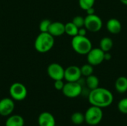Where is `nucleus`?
<instances>
[{"label":"nucleus","mask_w":127,"mask_h":126,"mask_svg":"<svg viewBox=\"0 0 127 126\" xmlns=\"http://www.w3.org/2000/svg\"><path fill=\"white\" fill-rule=\"evenodd\" d=\"M88 100L91 105L104 108L112 104L114 96L109 90L105 88L98 87L89 91L88 94Z\"/></svg>","instance_id":"f257e3e1"},{"label":"nucleus","mask_w":127,"mask_h":126,"mask_svg":"<svg viewBox=\"0 0 127 126\" xmlns=\"http://www.w3.org/2000/svg\"><path fill=\"white\" fill-rule=\"evenodd\" d=\"M54 45V37L48 32H40L34 42V48L39 53H44L51 50Z\"/></svg>","instance_id":"f03ea898"},{"label":"nucleus","mask_w":127,"mask_h":126,"mask_svg":"<svg viewBox=\"0 0 127 126\" xmlns=\"http://www.w3.org/2000/svg\"><path fill=\"white\" fill-rule=\"evenodd\" d=\"M71 43L73 50L80 55H87L92 48L91 40L86 36L77 35L72 37Z\"/></svg>","instance_id":"7ed1b4c3"},{"label":"nucleus","mask_w":127,"mask_h":126,"mask_svg":"<svg viewBox=\"0 0 127 126\" xmlns=\"http://www.w3.org/2000/svg\"><path fill=\"white\" fill-rule=\"evenodd\" d=\"M85 115V122L89 126H97L103 120V112L102 108L91 105L84 114Z\"/></svg>","instance_id":"20e7f679"},{"label":"nucleus","mask_w":127,"mask_h":126,"mask_svg":"<svg viewBox=\"0 0 127 126\" xmlns=\"http://www.w3.org/2000/svg\"><path fill=\"white\" fill-rule=\"evenodd\" d=\"M63 94L68 98H76L83 93L82 84L78 82H67L62 90Z\"/></svg>","instance_id":"39448f33"},{"label":"nucleus","mask_w":127,"mask_h":126,"mask_svg":"<svg viewBox=\"0 0 127 126\" xmlns=\"http://www.w3.org/2000/svg\"><path fill=\"white\" fill-rule=\"evenodd\" d=\"M84 27L86 28L88 31L97 33L102 29L103 21L101 18L99 16L96 15L95 13L92 15H87L85 17Z\"/></svg>","instance_id":"423d86ee"},{"label":"nucleus","mask_w":127,"mask_h":126,"mask_svg":"<svg viewBox=\"0 0 127 126\" xmlns=\"http://www.w3.org/2000/svg\"><path fill=\"white\" fill-rule=\"evenodd\" d=\"M9 94L10 98L15 101H22L24 100L28 94V91L26 87L20 82L13 83L9 88Z\"/></svg>","instance_id":"0eeeda50"},{"label":"nucleus","mask_w":127,"mask_h":126,"mask_svg":"<svg viewBox=\"0 0 127 126\" xmlns=\"http://www.w3.org/2000/svg\"><path fill=\"white\" fill-rule=\"evenodd\" d=\"M104 54L105 52L102 50L100 48H92V50L86 55L88 63H89L92 66L100 65L104 61Z\"/></svg>","instance_id":"6e6552de"},{"label":"nucleus","mask_w":127,"mask_h":126,"mask_svg":"<svg viewBox=\"0 0 127 126\" xmlns=\"http://www.w3.org/2000/svg\"><path fill=\"white\" fill-rule=\"evenodd\" d=\"M47 74L48 76L54 81L59 80V79H64L65 69L61 65L54 62L50 64L48 66Z\"/></svg>","instance_id":"1a4fd4ad"},{"label":"nucleus","mask_w":127,"mask_h":126,"mask_svg":"<svg viewBox=\"0 0 127 126\" xmlns=\"http://www.w3.org/2000/svg\"><path fill=\"white\" fill-rule=\"evenodd\" d=\"M80 68L77 65H70L65 69L64 79L66 82H78L81 79Z\"/></svg>","instance_id":"9d476101"},{"label":"nucleus","mask_w":127,"mask_h":126,"mask_svg":"<svg viewBox=\"0 0 127 126\" xmlns=\"http://www.w3.org/2000/svg\"><path fill=\"white\" fill-rule=\"evenodd\" d=\"M15 108L14 100L12 98L5 97L0 100V115L9 117Z\"/></svg>","instance_id":"9b49d317"},{"label":"nucleus","mask_w":127,"mask_h":126,"mask_svg":"<svg viewBox=\"0 0 127 126\" xmlns=\"http://www.w3.org/2000/svg\"><path fill=\"white\" fill-rule=\"evenodd\" d=\"M39 126H55L56 120L54 115L49 112L44 111L41 113L38 117Z\"/></svg>","instance_id":"f8f14e48"},{"label":"nucleus","mask_w":127,"mask_h":126,"mask_svg":"<svg viewBox=\"0 0 127 126\" xmlns=\"http://www.w3.org/2000/svg\"><path fill=\"white\" fill-rule=\"evenodd\" d=\"M48 33L54 37H57L63 35L65 33V24L60 22H51Z\"/></svg>","instance_id":"ddd939ff"},{"label":"nucleus","mask_w":127,"mask_h":126,"mask_svg":"<svg viewBox=\"0 0 127 126\" xmlns=\"http://www.w3.org/2000/svg\"><path fill=\"white\" fill-rule=\"evenodd\" d=\"M106 29L112 34H118L122 30L121 22L115 18H112L109 19L106 22Z\"/></svg>","instance_id":"4468645a"},{"label":"nucleus","mask_w":127,"mask_h":126,"mask_svg":"<svg viewBox=\"0 0 127 126\" xmlns=\"http://www.w3.org/2000/svg\"><path fill=\"white\" fill-rule=\"evenodd\" d=\"M25 120L23 117L18 114L10 115L6 122L5 126H24Z\"/></svg>","instance_id":"2eb2a0df"},{"label":"nucleus","mask_w":127,"mask_h":126,"mask_svg":"<svg viewBox=\"0 0 127 126\" xmlns=\"http://www.w3.org/2000/svg\"><path fill=\"white\" fill-rule=\"evenodd\" d=\"M115 88L119 94L126 93L127 91V77L124 76H119L115 82Z\"/></svg>","instance_id":"dca6fc26"},{"label":"nucleus","mask_w":127,"mask_h":126,"mask_svg":"<svg viewBox=\"0 0 127 126\" xmlns=\"http://www.w3.org/2000/svg\"><path fill=\"white\" fill-rule=\"evenodd\" d=\"M85 83L86 85V87L88 88V89L91 90H94L97 88L99 87V84H100V80L98 79V77L94 74H92L89 76L86 77Z\"/></svg>","instance_id":"f3484780"},{"label":"nucleus","mask_w":127,"mask_h":126,"mask_svg":"<svg viewBox=\"0 0 127 126\" xmlns=\"http://www.w3.org/2000/svg\"><path fill=\"white\" fill-rule=\"evenodd\" d=\"M113 47V41L109 37H103L100 41V48L104 52H109Z\"/></svg>","instance_id":"a211bd4d"},{"label":"nucleus","mask_w":127,"mask_h":126,"mask_svg":"<svg viewBox=\"0 0 127 126\" xmlns=\"http://www.w3.org/2000/svg\"><path fill=\"white\" fill-rule=\"evenodd\" d=\"M78 30L79 28L72 22H67L66 24H65V33L70 36L74 37L77 36L78 34Z\"/></svg>","instance_id":"6ab92c4d"},{"label":"nucleus","mask_w":127,"mask_h":126,"mask_svg":"<svg viewBox=\"0 0 127 126\" xmlns=\"http://www.w3.org/2000/svg\"><path fill=\"white\" fill-rule=\"evenodd\" d=\"M71 121L74 125H82L85 123V115L81 112H74L71 116Z\"/></svg>","instance_id":"aec40b11"},{"label":"nucleus","mask_w":127,"mask_h":126,"mask_svg":"<svg viewBox=\"0 0 127 126\" xmlns=\"http://www.w3.org/2000/svg\"><path fill=\"white\" fill-rule=\"evenodd\" d=\"M93 67L94 66H92L89 63H87V64H85V65H82L80 67L82 76L87 77V76L93 74V72H94V68Z\"/></svg>","instance_id":"412c9836"},{"label":"nucleus","mask_w":127,"mask_h":126,"mask_svg":"<svg viewBox=\"0 0 127 126\" xmlns=\"http://www.w3.org/2000/svg\"><path fill=\"white\" fill-rule=\"evenodd\" d=\"M78 2H79L80 7L86 11L89 8L94 7L95 0H79Z\"/></svg>","instance_id":"4be33fe9"},{"label":"nucleus","mask_w":127,"mask_h":126,"mask_svg":"<svg viewBox=\"0 0 127 126\" xmlns=\"http://www.w3.org/2000/svg\"><path fill=\"white\" fill-rule=\"evenodd\" d=\"M118 109L121 113L124 114H127V97L123 98L118 102Z\"/></svg>","instance_id":"5701e85b"},{"label":"nucleus","mask_w":127,"mask_h":126,"mask_svg":"<svg viewBox=\"0 0 127 126\" xmlns=\"http://www.w3.org/2000/svg\"><path fill=\"white\" fill-rule=\"evenodd\" d=\"M51 21H50L49 19H43L42 21H41V22L39 23V29L40 30V32H48L50 25L51 24Z\"/></svg>","instance_id":"b1692460"},{"label":"nucleus","mask_w":127,"mask_h":126,"mask_svg":"<svg viewBox=\"0 0 127 126\" xmlns=\"http://www.w3.org/2000/svg\"><path fill=\"white\" fill-rule=\"evenodd\" d=\"M78 28L84 27L85 24V17H83L81 16H76L73 18L71 21Z\"/></svg>","instance_id":"393cba45"},{"label":"nucleus","mask_w":127,"mask_h":126,"mask_svg":"<svg viewBox=\"0 0 127 126\" xmlns=\"http://www.w3.org/2000/svg\"><path fill=\"white\" fill-rule=\"evenodd\" d=\"M65 85V83L63 82V79H59V80H55L54 86L56 90L57 91H62L63 87Z\"/></svg>","instance_id":"a878e982"},{"label":"nucleus","mask_w":127,"mask_h":126,"mask_svg":"<svg viewBox=\"0 0 127 126\" xmlns=\"http://www.w3.org/2000/svg\"><path fill=\"white\" fill-rule=\"evenodd\" d=\"M86 33H87V30H86V28L85 27H83L79 28V30H78V34L77 35L85 36H86Z\"/></svg>","instance_id":"bb28decb"},{"label":"nucleus","mask_w":127,"mask_h":126,"mask_svg":"<svg viewBox=\"0 0 127 126\" xmlns=\"http://www.w3.org/2000/svg\"><path fill=\"white\" fill-rule=\"evenodd\" d=\"M112 59V54L109 52H105L104 54V61H109Z\"/></svg>","instance_id":"cd10ccee"},{"label":"nucleus","mask_w":127,"mask_h":126,"mask_svg":"<svg viewBox=\"0 0 127 126\" xmlns=\"http://www.w3.org/2000/svg\"><path fill=\"white\" fill-rule=\"evenodd\" d=\"M86 13H87V15H92V14H95V10L94 7L89 8V9H88V10H86Z\"/></svg>","instance_id":"c85d7f7f"},{"label":"nucleus","mask_w":127,"mask_h":126,"mask_svg":"<svg viewBox=\"0 0 127 126\" xmlns=\"http://www.w3.org/2000/svg\"><path fill=\"white\" fill-rule=\"evenodd\" d=\"M120 1H121L122 4H125V5H127V0H120Z\"/></svg>","instance_id":"c756f323"},{"label":"nucleus","mask_w":127,"mask_h":126,"mask_svg":"<svg viewBox=\"0 0 127 126\" xmlns=\"http://www.w3.org/2000/svg\"><path fill=\"white\" fill-rule=\"evenodd\" d=\"M57 126V125H56V126Z\"/></svg>","instance_id":"7c9ffc66"}]
</instances>
